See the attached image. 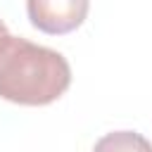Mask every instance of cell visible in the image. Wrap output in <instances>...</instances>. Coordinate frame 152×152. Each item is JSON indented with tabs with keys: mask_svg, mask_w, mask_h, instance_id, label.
Wrapping results in <instances>:
<instances>
[{
	"mask_svg": "<svg viewBox=\"0 0 152 152\" xmlns=\"http://www.w3.org/2000/svg\"><path fill=\"white\" fill-rule=\"evenodd\" d=\"M71 83V66L57 50L26 38H0V97L40 107L59 100Z\"/></svg>",
	"mask_w": 152,
	"mask_h": 152,
	"instance_id": "obj_1",
	"label": "cell"
},
{
	"mask_svg": "<svg viewBox=\"0 0 152 152\" xmlns=\"http://www.w3.org/2000/svg\"><path fill=\"white\" fill-rule=\"evenodd\" d=\"M90 0H26L31 24L50 36H62L83 24Z\"/></svg>",
	"mask_w": 152,
	"mask_h": 152,
	"instance_id": "obj_2",
	"label": "cell"
},
{
	"mask_svg": "<svg viewBox=\"0 0 152 152\" xmlns=\"http://www.w3.org/2000/svg\"><path fill=\"white\" fill-rule=\"evenodd\" d=\"M93 152H152V142L135 131H114L102 135Z\"/></svg>",
	"mask_w": 152,
	"mask_h": 152,
	"instance_id": "obj_3",
	"label": "cell"
},
{
	"mask_svg": "<svg viewBox=\"0 0 152 152\" xmlns=\"http://www.w3.org/2000/svg\"><path fill=\"white\" fill-rule=\"evenodd\" d=\"M7 33H10V31H7V26H5V24H2V21H0V38H5V36H7Z\"/></svg>",
	"mask_w": 152,
	"mask_h": 152,
	"instance_id": "obj_4",
	"label": "cell"
}]
</instances>
